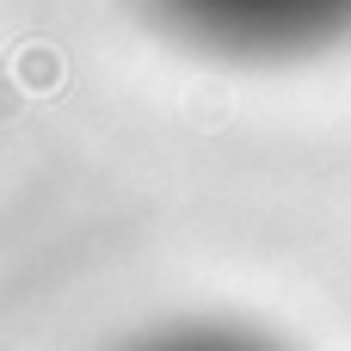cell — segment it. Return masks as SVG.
<instances>
[{
    "label": "cell",
    "mask_w": 351,
    "mask_h": 351,
    "mask_svg": "<svg viewBox=\"0 0 351 351\" xmlns=\"http://www.w3.org/2000/svg\"><path fill=\"white\" fill-rule=\"evenodd\" d=\"M191 37L241 56H290L351 31V0H160Z\"/></svg>",
    "instance_id": "1"
}]
</instances>
